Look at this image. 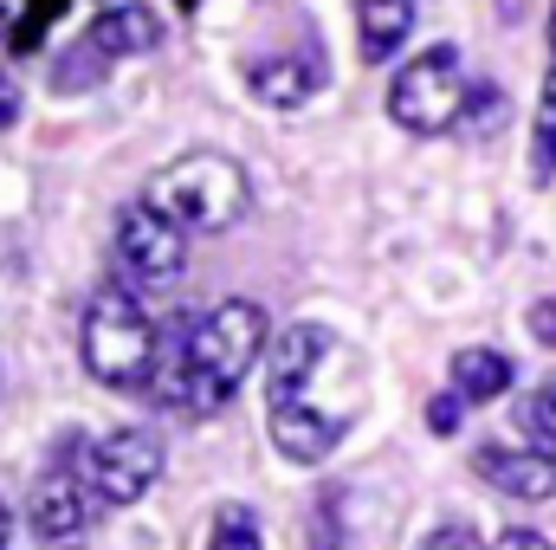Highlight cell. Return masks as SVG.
<instances>
[{"instance_id": "cell-1", "label": "cell", "mask_w": 556, "mask_h": 550, "mask_svg": "<svg viewBox=\"0 0 556 550\" xmlns=\"http://www.w3.org/2000/svg\"><path fill=\"white\" fill-rule=\"evenodd\" d=\"M266 337H273V324H266V304H253V298H227V304L201 311V317H194L181 337H168V350L155 357V376H149L155 402L175 409V414H188V421L220 414L233 402V389L247 383V370L260 363Z\"/></svg>"}, {"instance_id": "cell-2", "label": "cell", "mask_w": 556, "mask_h": 550, "mask_svg": "<svg viewBox=\"0 0 556 550\" xmlns=\"http://www.w3.org/2000/svg\"><path fill=\"white\" fill-rule=\"evenodd\" d=\"M330 350L337 343L324 324H291L278 330L273 363H266V427H273V447L298 466L330 460V447L343 440V414H324L311 402V376L324 370Z\"/></svg>"}, {"instance_id": "cell-3", "label": "cell", "mask_w": 556, "mask_h": 550, "mask_svg": "<svg viewBox=\"0 0 556 550\" xmlns=\"http://www.w3.org/2000/svg\"><path fill=\"white\" fill-rule=\"evenodd\" d=\"M142 201L162 221H175L181 234H220V227H233L247 214V168L233 155L201 149V155H181V162L155 168Z\"/></svg>"}, {"instance_id": "cell-4", "label": "cell", "mask_w": 556, "mask_h": 550, "mask_svg": "<svg viewBox=\"0 0 556 550\" xmlns=\"http://www.w3.org/2000/svg\"><path fill=\"white\" fill-rule=\"evenodd\" d=\"M78 350H85V370H91L104 389H142V383L155 376L162 337H155V317L142 311L137 291L104 285V291L91 298V311H85Z\"/></svg>"}, {"instance_id": "cell-5", "label": "cell", "mask_w": 556, "mask_h": 550, "mask_svg": "<svg viewBox=\"0 0 556 550\" xmlns=\"http://www.w3.org/2000/svg\"><path fill=\"white\" fill-rule=\"evenodd\" d=\"M466 78H459V46H427L420 59H408L389 85V117L415 137H433V130H453L459 111H466Z\"/></svg>"}, {"instance_id": "cell-6", "label": "cell", "mask_w": 556, "mask_h": 550, "mask_svg": "<svg viewBox=\"0 0 556 550\" xmlns=\"http://www.w3.org/2000/svg\"><path fill=\"white\" fill-rule=\"evenodd\" d=\"M155 39H162V26H155L149 7H137V0H111V7L85 26V39L72 46V59L52 72V85H59V91H85V85H98L117 59L155 52Z\"/></svg>"}, {"instance_id": "cell-7", "label": "cell", "mask_w": 556, "mask_h": 550, "mask_svg": "<svg viewBox=\"0 0 556 550\" xmlns=\"http://www.w3.org/2000/svg\"><path fill=\"white\" fill-rule=\"evenodd\" d=\"M85 479H91V492H98V505H137L142 492L162 479V440L149 434V427H117V434H104L91 453H85Z\"/></svg>"}, {"instance_id": "cell-8", "label": "cell", "mask_w": 556, "mask_h": 550, "mask_svg": "<svg viewBox=\"0 0 556 550\" xmlns=\"http://www.w3.org/2000/svg\"><path fill=\"white\" fill-rule=\"evenodd\" d=\"M91 512H98V492L85 479V466H52L33 479L26 492V525L46 550H72L91 538Z\"/></svg>"}, {"instance_id": "cell-9", "label": "cell", "mask_w": 556, "mask_h": 550, "mask_svg": "<svg viewBox=\"0 0 556 550\" xmlns=\"http://www.w3.org/2000/svg\"><path fill=\"white\" fill-rule=\"evenodd\" d=\"M117 266L137 285H168L188 266V234L175 221H162L149 201H137V208L117 214Z\"/></svg>"}, {"instance_id": "cell-10", "label": "cell", "mask_w": 556, "mask_h": 550, "mask_svg": "<svg viewBox=\"0 0 556 550\" xmlns=\"http://www.w3.org/2000/svg\"><path fill=\"white\" fill-rule=\"evenodd\" d=\"M479 479L511 492V499H551L556 492V453L544 447H479Z\"/></svg>"}, {"instance_id": "cell-11", "label": "cell", "mask_w": 556, "mask_h": 550, "mask_svg": "<svg viewBox=\"0 0 556 550\" xmlns=\"http://www.w3.org/2000/svg\"><path fill=\"white\" fill-rule=\"evenodd\" d=\"M247 85H253V98H260V104H273V111H291V104H304V98L324 85V59H317V46L278 52V59H260V65H247Z\"/></svg>"}, {"instance_id": "cell-12", "label": "cell", "mask_w": 556, "mask_h": 550, "mask_svg": "<svg viewBox=\"0 0 556 550\" xmlns=\"http://www.w3.org/2000/svg\"><path fill=\"white\" fill-rule=\"evenodd\" d=\"M356 26H363V59L382 65L415 33V0H356Z\"/></svg>"}, {"instance_id": "cell-13", "label": "cell", "mask_w": 556, "mask_h": 550, "mask_svg": "<svg viewBox=\"0 0 556 550\" xmlns=\"http://www.w3.org/2000/svg\"><path fill=\"white\" fill-rule=\"evenodd\" d=\"M453 389H459L466 402L505 396V389H511V357H505V350H459V357H453Z\"/></svg>"}, {"instance_id": "cell-14", "label": "cell", "mask_w": 556, "mask_h": 550, "mask_svg": "<svg viewBox=\"0 0 556 550\" xmlns=\"http://www.w3.org/2000/svg\"><path fill=\"white\" fill-rule=\"evenodd\" d=\"M518 427H525V440H531V447L556 453V383H544L538 396H525V409H518Z\"/></svg>"}, {"instance_id": "cell-15", "label": "cell", "mask_w": 556, "mask_h": 550, "mask_svg": "<svg viewBox=\"0 0 556 550\" xmlns=\"http://www.w3.org/2000/svg\"><path fill=\"white\" fill-rule=\"evenodd\" d=\"M207 550H260V525H253V512H247V505H227Z\"/></svg>"}, {"instance_id": "cell-16", "label": "cell", "mask_w": 556, "mask_h": 550, "mask_svg": "<svg viewBox=\"0 0 556 550\" xmlns=\"http://www.w3.org/2000/svg\"><path fill=\"white\" fill-rule=\"evenodd\" d=\"M466 104H472V111H459V130L479 137V130H498V124H505V91H498V85H479Z\"/></svg>"}, {"instance_id": "cell-17", "label": "cell", "mask_w": 556, "mask_h": 550, "mask_svg": "<svg viewBox=\"0 0 556 550\" xmlns=\"http://www.w3.org/2000/svg\"><path fill=\"white\" fill-rule=\"evenodd\" d=\"M556 175V78L544 91V111H538V182Z\"/></svg>"}, {"instance_id": "cell-18", "label": "cell", "mask_w": 556, "mask_h": 550, "mask_svg": "<svg viewBox=\"0 0 556 550\" xmlns=\"http://www.w3.org/2000/svg\"><path fill=\"white\" fill-rule=\"evenodd\" d=\"M59 7H65V0H33V13H26V26L13 33V52H39V39H46V26L59 20Z\"/></svg>"}, {"instance_id": "cell-19", "label": "cell", "mask_w": 556, "mask_h": 550, "mask_svg": "<svg viewBox=\"0 0 556 550\" xmlns=\"http://www.w3.org/2000/svg\"><path fill=\"white\" fill-rule=\"evenodd\" d=\"M459 421H466V396H459V389H446V396L427 402V427H433V434H459Z\"/></svg>"}, {"instance_id": "cell-20", "label": "cell", "mask_w": 556, "mask_h": 550, "mask_svg": "<svg viewBox=\"0 0 556 550\" xmlns=\"http://www.w3.org/2000/svg\"><path fill=\"white\" fill-rule=\"evenodd\" d=\"M420 550H485V538H479V532H466V525H440Z\"/></svg>"}, {"instance_id": "cell-21", "label": "cell", "mask_w": 556, "mask_h": 550, "mask_svg": "<svg viewBox=\"0 0 556 550\" xmlns=\"http://www.w3.org/2000/svg\"><path fill=\"white\" fill-rule=\"evenodd\" d=\"M531 337H538V343H551V350H556V291H551V298H538V304H531Z\"/></svg>"}, {"instance_id": "cell-22", "label": "cell", "mask_w": 556, "mask_h": 550, "mask_svg": "<svg viewBox=\"0 0 556 550\" xmlns=\"http://www.w3.org/2000/svg\"><path fill=\"white\" fill-rule=\"evenodd\" d=\"M492 550H556L544 532H531V525H511V532H498V545Z\"/></svg>"}, {"instance_id": "cell-23", "label": "cell", "mask_w": 556, "mask_h": 550, "mask_svg": "<svg viewBox=\"0 0 556 550\" xmlns=\"http://www.w3.org/2000/svg\"><path fill=\"white\" fill-rule=\"evenodd\" d=\"M26 13H33V0H0V39L13 46V33L26 26Z\"/></svg>"}, {"instance_id": "cell-24", "label": "cell", "mask_w": 556, "mask_h": 550, "mask_svg": "<svg viewBox=\"0 0 556 550\" xmlns=\"http://www.w3.org/2000/svg\"><path fill=\"white\" fill-rule=\"evenodd\" d=\"M13 117H20V98H13V85L0 78V130H13Z\"/></svg>"}, {"instance_id": "cell-25", "label": "cell", "mask_w": 556, "mask_h": 550, "mask_svg": "<svg viewBox=\"0 0 556 550\" xmlns=\"http://www.w3.org/2000/svg\"><path fill=\"white\" fill-rule=\"evenodd\" d=\"M7 538H13V512H7V499H0V550H7Z\"/></svg>"}, {"instance_id": "cell-26", "label": "cell", "mask_w": 556, "mask_h": 550, "mask_svg": "<svg viewBox=\"0 0 556 550\" xmlns=\"http://www.w3.org/2000/svg\"><path fill=\"white\" fill-rule=\"evenodd\" d=\"M551 52H556V7H551Z\"/></svg>"}, {"instance_id": "cell-27", "label": "cell", "mask_w": 556, "mask_h": 550, "mask_svg": "<svg viewBox=\"0 0 556 550\" xmlns=\"http://www.w3.org/2000/svg\"><path fill=\"white\" fill-rule=\"evenodd\" d=\"M175 7H194V0H175Z\"/></svg>"}]
</instances>
